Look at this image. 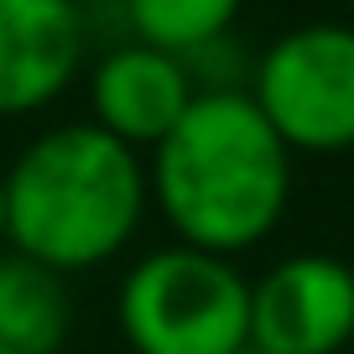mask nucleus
<instances>
[{"mask_svg": "<svg viewBox=\"0 0 354 354\" xmlns=\"http://www.w3.org/2000/svg\"><path fill=\"white\" fill-rule=\"evenodd\" d=\"M73 333L68 277L47 271L21 250H0V349L11 354H57Z\"/></svg>", "mask_w": 354, "mask_h": 354, "instance_id": "6e6552de", "label": "nucleus"}, {"mask_svg": "<svg viewBox=\"0 0 354 354\" xmlns=\"http://www.w3.org/2000/svg\"><path fill=\"white\" fill-rule=\"evenodd\" d=\"M78 68V0H0V120H21L63 100Z\"/></svg>", "mask_w": 354, "mask_h": 354, "instance_id": "0eeeda50", "label": "nucleus"}, {"mask_svg": "<svg viewBox=\"0 0 354 354\" xmlns=\"http://www.w3.org/2000/svg\"><path fill=\"white\" fill-rule=\"evenodd\" d=\"M240 6L245 0H125V26L136 42L162 47L188 63L234 32Z\"/></svg>", "mask_w": 354, "mask_h": 354, "instance_id": "1a4fd4ad", "label": "nucleus"}, {"mask_svg": "<svg viewBox=\"0 0 354 354\" xmlns=\"http://www.w3.org/2000/svg\"><path fill=\"white\" fill-rule=\"evenodd\" d=\"M146 188L177 245L234 261L277 234L292 203V151L245 88H198L151 146Z\"/></svg>", "mask_w": 354, "mask_h": 354, "instance_id": "f257e3e1", "label": "nucleus"}, {"mask_svg": "<svg viewBox=\"0 0 354 354\" xmlns=\"http://www.w3.org/2000/svg\"><path fill=\"white\" fill-rule=\"evenodd\" d=\"M240 354H261V349H240Z\"/></svg>", "mask_w": 354, "mask_h": 354, "instance_id": "9b49d317", "label": "nucleus"}, {"mask_svg": "<svg viewBox=\"0 0 354 354\" xmlns=\"http://www.w3.org/2000/svg\"><path fill=\"white\" fill-rule=\"evenodd\" d=\"M115 323L131 354H240L250 349V277L230 255L172 240L120 277Z\"/></svg>", "mask_w": 354, "mask_h": 354, "instance_id": "7ed1b4c3", "label": "nucleus"}, {"mask_svg": "<svg viewBox=\"0 0 354 354\" xmlns=\"http://www.w3.org/2000/svg\"><path fill=\"white\" fill-rule=\"evenodd\" d=\"M354 339V266L328 250L281 255L250 281V349L339 354Z\"/></svg>", "mask_w": 354, "mask_h": 354, "instance_id": "39448f33", "label": "nucleus"}, {"mask_svg": "<svg viewBox=\"0 0 354 354\" xmlns=\"http://www.w3.org/2000/svg\"><path fill=\"white\" fill-rule=\"evenodd\" d=\"M0 354H11V349H0Z\"/></svg>", "mask_w": 354, "mask_h": 354, "instance_id": "f8f14e48", "label": "nucleus"}, {"mask_svg": "<svg viewBox=\"0 0 354 354\" xmlns=\"http://www.w3.org/2000/svg\"><path fill=\"white\" fill-rule=\"evenodd\" d=\"M0 250H6V177H0Z\"/></svg>", "mask_w": 354, "mask_h": 354, "instance_id": "9d476101", "label": "nucleus"}, {"mask_svg": "<svg viewBox=\"0 0 354 354\" xmlns=\"http://www.w3.org/2000/svg\"><path fill=\"white\" fill-rule=\"evenodd\" d=\"M193 94H198V84L183 57L131 37V42L100 53L88 68V125L125 141L131 151H151L183 120Z\"/></svg>", "mask_w": 354, "mask_h": 354, "instance_id": "423d86ee", "label": "nucleus"}, {"mask_svg": "<svg viewBox=\"0 0 354 354\" xmlns=\"http://www.w3.org/2000/svg\"><path fill=\"white\" fill-rule=\"evenodd\" d=\"M6 245L57 277L110 266L141 234L151 188L146 156L88 120L32 136L6 167Z\"/></svg>", "mask_w": 354, "mask_h": 354, "instance_id": "f03ea898", "label": "nucleus"}, {"mask_svg": "<svg viewBox=\"0 0 354 354\" xmlns=\"http://www.w3.org/2000/svg\"><path fill=\"white\" fill-rule=\"evenodd\" d=\"M245 94L292 156L354 151V26L308 21L250 63Z\"/></svg>", "mask_w": 354, "mask_h": 354, "instance_id": "20e7f679", "label": "nucleus"}]
</instances>
